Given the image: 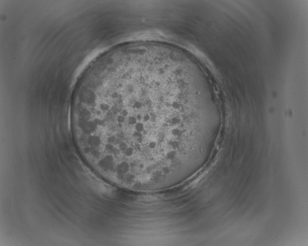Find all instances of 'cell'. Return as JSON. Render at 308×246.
<instances>
[{"label": "cell", "mask_w": 308, "mask_h": 246, "mask_svg": "<svg viewBox=\"0 0 308 246\" xmlns=\"http://www.w3.org/2000/svg\"><path fill=\"white\" fill-rule=\"evenodd\" d=\"M184 99L154 78L119 75L74 97L72 131L83 156L106 175H155L189 152Z\"/></svg>", "instance_id": "obj_1"}]
</instances>
